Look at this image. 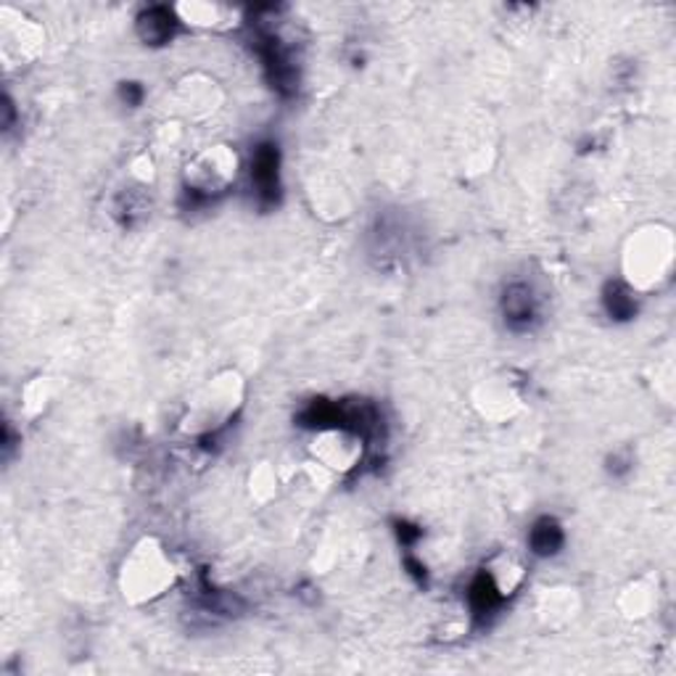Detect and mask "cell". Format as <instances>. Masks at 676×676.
Listing matches in <instances>:
<instances>
[{
    "label": "cell",
    "instance_id": "obj_1",
    "mask_svg": "<svg viewBox=\"0 0 676 676\" xmlns=\"http://www.w3.org/2000/svg\"><path fill=\"white\" fill-rule=\"evenodd\" d=\"M676 241L672 227L648 223L629 233L621 249V275L629 291L650 293L672 280Z\"/></svg>",
    "mask_w": 676,
    "mask_h": 676
},
{
    "label": "cell",
    "instance_id": "obj_2",
    "mask_svg": "<svg viewBox=\"0 0 676 676\" xmlns=\"http://www.w3.org/2000/svg\"><path fill=\"white\" fill-rule=\"evenodd\" d=\"M177 565L157 537H143L130 547L120 565V592L130 605H149L175 587Z\"/></svg>",
    "mask_w": 676,
    "mask_h": 676
},
{
    "label": "cell",
    "instance_id": "obj_3",
    "mask_svg": "<svg viewBox=\"0 0 676 676\" xmlns=\"http://www.w3.org/2000/svg\"><path fill=\"white\" fill-rule=\"evenodd\" d=\"M243 397L246 384L241 373H217L190 395L180 421V431L193 436V439H204V436L223 431L230 417H236L238 410L243 408Z\"/></svg>",
    "mask_w": 676,
    "mask_h": 676
},
{
    "label": "cell",
    "instance_id": "obj_4",
    "mask_svg": "<svg viewBox=\"0 0 676 676\" xmlns=\"http://www.w3.org/2000/svg\"><path fill=\"white\" fill-rule=\"evenodd\" d=\"M238 172H241L238 151L227 143H212L188 159L183 180H186L188 193L214 199L238 180Z\"/></svg>",
    "mask_w": 676,
    "mask_h": 676
},
{
    "label": "cell",
    "instance_id": "obj_5",
    "mask_svg": "<svg viewBox=\"0 0 676 676\" xmlns=\"http://www.w3.org/2000/svg\"><path fill=\"white\" fill-rule=\"evenodd\" d=\"M362 454H365V439L347 423L317 428L310 441V460L330 476L352 473L362 463Z\"/></svg>",
    "mask_w": 676,
    "mask_h": 676
},
{
    "label": "cell",
    "instance_id": "obj_6",
    "mask_svg": "<svg viewBox=\"0 0 676 676\" xmlns=\"http://www.w3.org/2000/svg\"><path fill=\"white\" fill-rule=\"evenodd\" d=\"M46 48V29L14 9H3L0 14V57L9 70L33 64Z\"/></svg>",
    "mask_w": 676,
    "mask_h": 676
},
{
    "label": "cell",
    "instance_id": "obj_7",
    "mask_svg": "<svg viewBox=\"0 0 676 676\" xmlns=\"http://www.w3.org/2000/svg\"><path fill=\"white\" fill-rule=\"evenodd\" d=\"M172 98H175L183 116L193 122H204L220 112L225 96L217 79L204 75V72H190V75L177 83Z\"/></svg>",
    "mask_w": 676,
    "mask_h": 676
},
{
    "label": "cell",
    "instance_id": "obj_8",
    "mask_svg": "<svg viewBox=\"0 0 676 676\" xmlns=\"http://www.w3.org/2000/svg\"><path fill=\"white\" fill-rule=\"evenodd\" d=\"M473 408L487 421L505 423L521 410V395L508 378H487L473 395Z\"/></svg>",
    "mask_w": 676,
    "mask_h": 676
},
{
    "label": "cell",
    "instance_id": "obj_9",
    "mask_svg": "<svg viewBox=\"0 0 676 676\" xmlns=\"http://www.w3.org/2000/svg\"><path fill=\"white\" fill-rule=\"evenodd\" d=\"M175 16H177V22L188 24V27L212 29V33H220V29L236 27L238 11L230 9V5H223V3H204V0H190V3H177L175 5Z\"/></svg>",
    "mask_w": 676,
    "mask_h": 676
},
{
    "label": "cell",
    "instance_id": "obj_10",
    "mask_svg": "<svg viewBox=\"0 0 676 676\" xmlns=\"http://www.w3.org/2000/svg\"><path fill=\"white\" fill-rule=\"evenodd\" d=\"M484 579L489 581V587L495 589L497 598L505 600L510 594H515L521 589V584L526 581V565L515 552H497L489 558V563L484 565Z\"/></svg>",
    "mask_w": 676,
    "mask_h": 676
},
{
    "label": "cell",
    "instance_id": "obj_11",
    "mask_svg": "<svg viewBox=\"0 0 676 676\" xmlns=\"http://www.w3.org/2000/svg\"><path fill=\"white\" fill-rule=\"evenodd\" d=\"M579 611V598L576 589L571 587H552L544 589L542 598L537 600V613L547 626H563Z\"/></svg>",
    "mask_w": 676,
    "mask_h": 676
},
{
    "label": "cell",
    "instance_id": "obj_12",
    "mask_svg": "<svg viewBox=\"0 0 676 676\" xmlns=\"http://www.w3.org/2000/svg\"><path fill=\"white\" fill-rule=\"evenodd\" d=\"M655 600H658L655 584L650 579H637L621 592L618 605L626 618H644L650 616V611H653Z\"/></svg>",
    "mask_w": 676,
    "mask_h": 676
},
{
    "label": "cell",
    "instance_id": "obj_13",
    "mask_svg": "<svg viewBox=\"0 0 676 676\" xmlns=\"http://www.w3.org/2000/svg\"><path fill=\"white\" fill-rule=\"evenodd\" d=\"M175 20H177L175 9L146 11V14L138 20L140 38H143L146 42H151V46H162V42H167L172 38V29H175V24H177Z\"/></svg>",
    "mask_w": 676,
    "mask_h": 676
},
{
    "label": "cell",
    "instance_id": "obj_14",
    "mask_svg": "<svg viewBox=\"0 0 676 676\" xmlns=\"http://www.w3.org/2000/svg\"><path fill=\"white\" fill-rule=\"evenodd\" d=\"M505 315L510 323H528L537 315V297L526 283H515L505 293Z\"/></svg>",
    "mask_w": 676,
    "mask_h": 676
},
{
    "label": "cell",
    "instance_id": "obj_15",
    "mask_svg": "<svg viewBox=\"0 0 676 676\" xmlns=\"http://www.w3.org/2000/svg\"><path fill=\"white\" fill-rule=\"evenodd\" d=\"M531 547L537 555H555L563 547V528L552 518H542L531 528Z\"/></svg>",
    "mask_w": 676,
    "mask_h": 676
},
{
    "label": "cell",
    "instance_id": "obj_16",
    "mask_svg": "<svg viewBox=\"0 0 676 676\" xmlns=\"http://www.w3.org/2000/svg\"><path fill=\"white\" fill-rule=\"evenodd\" d=\"M48 399H51V384H48V378H35L33 384L24 386L22 404L29 415H38L40 410H46Z\"/></svg>",
    "mask_w": 676,
    "mask_h": 676
},
{
    "label": "cell",
    "instance_id": "obj_17",
    "mask_svg": "<svg viewBox=\"0 0 676 676\" xmlns=\"http://www.w3.org/2000/svg\"><path fill=\"white\" fill-rule=\"evenodd\" d=\"M249 487H251V495L264 502V500H270L275 491H278V476H275V471L270 468V465H260V468L251 473Z\"/></svg>",
    "mask_w": 676,
    "mask_h": 676
}]
</instances>
